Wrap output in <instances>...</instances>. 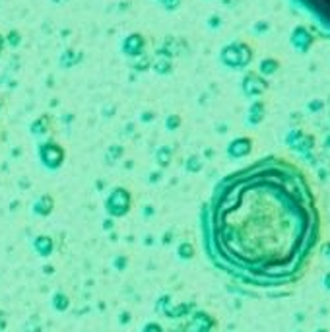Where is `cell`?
Wrapping results in <instances>:
<instances>
[{
  "label": "cell",
  "instance_id": "1",
  "mask_svg": "<svg viewBox=\"0 0 330 332\" xmlns=\"http://www.w3.org/2000/svg\"><path fill=\"white\" fill-rule=\"evenodd\" d=\"M212 237L219 262L241 282L264 289L297 286L322 243L309 175L284 157L233 175L214 202Z\"/></svg>",
  "mask_w": 330,
  "mask_h": 332
},
{
  "label": "cell",
  "instance_id": "2",
  "mask_svg": "<svg viewBox=\"0 0 330 332\" xmlns=\"http://www.w3.org/2000/svg\"><path fill=\"white\" fill-rule=\"evenodd\" d=\"M297 2L311 12V16L319 24L330 29V0H297Z\"/></svg>",
  "mask_w": 330,
  "mask_h": 332
},
{
  "label": "cell",
  "instance_id": "3",
  "mask_svg": "<svg viewBox=\"0 0 330 332\" xmlns=\"http://www.w3.org/2000/svg\"><path fill=\"white\" fill-rule=\"evenodd\" d=\"M319 251H321V254L324 259H330V241H322L319 245Z\"/></svg>",
  "mask_w": 330,
  "mask_h": 332
},
{
  "label": "cell",
  "instance_id": "4",
  "mask_svg": "<svg viewBox=\"0 0 330 332\" xmlns=\"http://www.w3.org/2000/svg\"><path fill=\"white\" fill-rule=\"evenodd\" d=\"M322 288L326 289V291H330V270L324 272V276H322Z\"/></svg>",
  "mask_w": 330,
  "mask_h": 332
},
{
  "label": "cell",
  "instance_id": "5",
  "mask_svg": "<svg viewBox=\"0 0 330 332\" xmlns=\"http://www.w3.org/2000/svg\"><path fill=\"white\" fill-rule=\"evenodd\" d=\"M324 148H326V150L330 152V136H328L326 140H324Z\"/></svg>",
  "mask_w": 330,
  "mask_h": 332
},
{
  "label": "cell",
  "instance_id": "6",
  "mask_svg": "<svg viewBox=\"0 0 330 332\" xmlns=\"http://www.w3.org/2000/svg\"><path fill=\"white\" fill-rule=\"evenodd\" d=\"M315 332H328V330H326V328H317Z\"/></svg>",
  "mask_w": 330,
  "mask_h": 332
},
{
  "label": "cell",
  "instance_id": "7",
  "mask_svg": "<svg viewBox=\"0 0 330 332\" xmlns=\"http://www.w3.org/2000/svg\"><path fill=\"white\" fill-rule=\"evenodd\" d=\"M328 261H330V259H328Z\"/></svg>",
  "mask_w": 330,
  "mask_h": 332
}]
</instances>
